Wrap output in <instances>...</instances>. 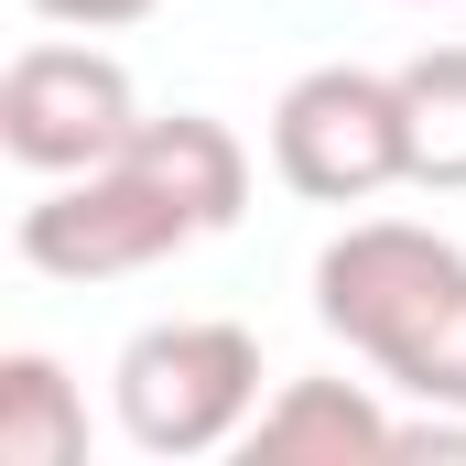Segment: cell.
Masks as SVG:
<instances>
[{
	"instance_id": "6da1fadb",
	"label": "cell",
	"mask_w": 466,
	"mask_h": 466,
	"mask_svg": "<svg viewBox=\"0 0 466 466\" xmlns=\"http://www.w3.org/2000/svg\"><path fill=\"white\" fill-rule=\"evenodd\" d=\"M238 207H249V141L207 109H174V119H141L109 163L55 174L22 207L11 249L44 282H119V271H152L196 238L238 228Z\"/></svg>"
},
{
	"instance_id": "7a4b0ae2",
	"label": "cell",
	"mask_w": 466,
	"mask_h": 466,
	"mask_svg": "<svg viewBox=\"0 0 466 466\" xmlns=\"http://www.w3.org/2000/svg\"><path fill=\"white\" fill-rule=\"evenodd\" d=\"M315 315L423 412H466V249L412 218H358L315 260Z\"/></svg>"
},
{
	"instance_id": "3957f363",
	"label": "cell",
	"mask_w": 466,
	"mask_h": 466,
	"mask_svg": "<svg viewBox=\"0 0 466 466\" xmlns=\"http://www.w3.org/2000/svg\"><path fill=\"white\" fill-rule=\"evenodd\" d=\"M119 390V434L141 456H218L249 434L260 412V337L228 315H174V326H141L109 369Z\"/></svg>"
},
{
	"instance_id": "277c9868",
	"label": "cell",
	"mask_w": 466,
	"mask_h": 466,
	"mask_svg": "<svg viewBox=\"0 0 466 466\" xmlns=\"http://www.w3.org/2000/svg\"><path fill=\"white\" fill-rule=\"evenodd\" d=\"M271 174L315 207H369L412 185V130H401V76L380 66H304L271 98Z\"/></svg>"
},
{
	"instance_id": "5b68a950",
	"label": "cell",
	"mask_w": 466,
	"mask_h": 466,
	"mask_svg": "<svg viewBox=\"0 0 466 466\" xmlns=\"http://www.w3.org/2000/svg\"><path fill=\"white\" fill-rule=\"evenodd\" d=\"M141 130V87H130V66L98 55V44H22L11 66H0V152L22 163V174H87V163H109L119 141Z\"/></svg>"
},
{
	"instance_id": "8992f818",
	"label": "cell",
	"mask_w": 466,
	"mask_h": 466,
	"mask_svg": "<svg viewBox=\"0 0 466 466\" xmlns=\"http://www.w3.org/2000/svg\"><path fill=\"white\" fill-rule=\"evenodd\" d=\"M249 466H390L401 456V423L358 390V380H282L249 434H238Z\"/></svg>"
},
{
	"instance_id": "52a82bcc",
	"label": "cell",
	"mask_w": 466,
	"mask_h": 466,
	"mask_svg": "<svg viewBox=\"0 0 466 466\" xmlns=\"http://www.w3.org/2000/svg\"><path fill=\"white\" fill-rule=\"evenodd\" d=\"M0 466H87V390L66 380V358H0Z\"/></svg>"
},
{
	"instance_id": "ba28073f",
	"label": "cell",
	"mask_w": 466,
	"mask_h": 466,
	"mask_svg": "<svg viewBox=\"0 0 466 466\" xmlns=\"http://www.w3.org/2000/svg\"><path fill=\"white\" fill-rule=\"evenodd\" d=\"M401 76V130H412V185L466 196V44H423Z\"/></svg>"
},
{
	"instance_id": "9c48e42d",
	"label": "cell",
	"mask_w": 466,
	"mask_h": 466,
	"mask_svg": "<svg viewBox=\"0 0 466 466\" xmlns=\"http://www.w3.org/2000/svg\"><path fill=\"white\" fill-rule=\"evenodd\" d=\"M33 22H66V33H119V22H152L163 0H22Z\"/></svg>"
},
{
	"instance_id": "30bf717a",
	"label": "cell",
	"mask_w": 466,
	"mask_h": 466,
	"mask_svg": "<svg viewBox=\"0 0 466 466\" xmlns=\"http://www.w3.org/2000/svg\"><path fill=\"white\" fill-rule=\"evenodd\" d=\"M412 11H434V0H412Z\"/></svg>"
}]
</instances>
